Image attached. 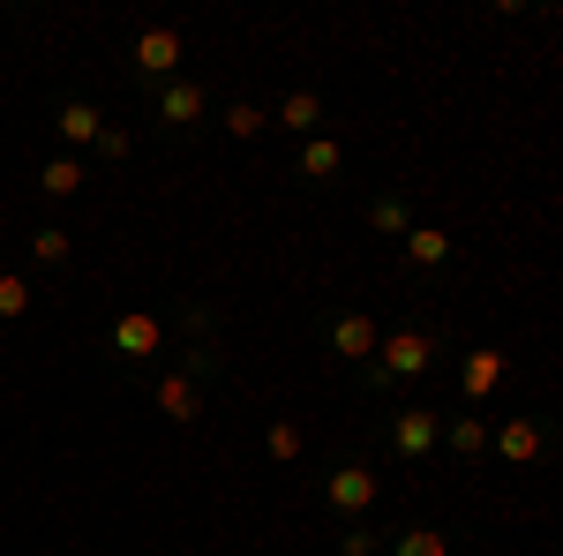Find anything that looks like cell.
I'll list each match as a JSON object with an SVG mask.
<instances>
[{"instance_id":"cell-1","label":"cell","mask_w":563,"mask_h":556,"mask_svg":"<svg viewBox=\"0 0 563 556\" xmlns=\"http://www.w3.org/2000/svg\"><path fill=\"white\" fill-rule=\"evenodd\" d=\"M443 353H451L443 324H390L384 339H376V353H368V369H353V384L368 391V399H390L398 384H421Z\"/></svg>"},{"instance_id":"cell-20","label":"cell","mask_w":563,"mask_h":556,"mask_svg":"<svg viewBox=\"0 0 563 556\" xmlns=\"http://www.w3.org/2000/svg\"><path fill=\"white\" fill-rule=\"evenodd\" d=\"M38 188L53 196V204H68V196H84V159H68V151H53L38 166Z\"/></svg>"},{"instance_id":"cell-16","label":"cell","mask_w":563,"mask_h":556,"mask_svg":"<svg viewBox=\"0 0 563 556\" xmlns=\"http://www.w3.org/2000/svg\"><path fill=\"white\" fill-rule=\"evenodd\" d=\"M174 331H180V346H218V331H225V324H218L211 301H180L174 324H166V339H174Z\"/></svg>"},{"instance_id":"cell-11","label":"cell","mask_w":563,"mask_h":556,"mask_svg":"<svg viewBox=\"0 0 563 556\" xmlns=\"http://www.w3.org/2000/svg\"><path fill=\"white\" fill-rule=\"evenodd\" d=\"M323 121H331V98H323V90L316 84H301V90H286V98H278V113H271V129L278 135H323Z\"/></svg>"},{"instance_id":"cell-15","label":"cell","mask_w":563,"mask_h":556,"mask_svg":"<svg viewBox=\"0 0 563 556\" xmlns=\"http://www.w3.org/2000/svg\"><path fill=\"white\" fill-rule=\"evenodd\" d=\"M339 173H346V143H339V135H308L301 143V181L308 188H331Z\"/></svg>"},{"instance_id":"cell-5","label":"cell","mask_w":563,"mask_h":556,"mask_svg":"<svg viewBox=\"0 0 563 556\" xmlns=\"http://www.w3.org/2000/svg\"><path fill=\"white\" fill-rule=\"evenodd\" d=\"M106 353H113L121 369L158 361V353H166V316H158V308H121V316L106 324Z\"/></svg>"},{"instance_id":"cell-6","label":"cell","mask_w":563,"mask_h":556,"mask_svg":"<svg viewBox=\"0 0 563 556\" xmlns=\"http://www.w3.org/2000/svg\"><path fill=\"white\" fill-rule=\"evenodd\" d=\"M211 84H203V76H174V84H158L151 90V113H158V129L166 135H196L203 129V121H211Z\"/></svg>"},{"instance_id":"cell-9","label":"cell","mask_w":563,"mask_h":556,"mask_svg":"<svg viewBox=\"0 0 563 556\" xmlns=\"http://www.w3.org/2000/svg\"><path fill=\"white\" fill-rule=\"evenodd\" d=\"M549 444H556L549 414H511V422H488V451H496L504 467H533V459H549Z\"/></svg>"},{"instance_id":"cell-10","label":"cell","mask_w":563,"mask_h":556,"mask_svg":"<svg viewBox=\"0 0 563 556\" xmlns=\"http://www.w3.org/2000/svg\"><path fill=\"white\" fill-rule=\"evenodd\" d=\"M504 377H511V353H504V346H466V353H459V406L481 414V399L504 384Z\"/></svg>"},{"instance_id":"cell-14","label":"cell","mask_w":563,"mask_h":556,"mask_svg":"<svg viewBox=\"0 0 563 556\" xmlns=\"http://www.w3.org/2000/svg\"><path fill=\"white\" fill-rule=\"evenodd\" d=\"M98 129H106V121H98V106H90V98H60L53 135L68 143V159H76V151H90V143H98Z\"/></svg>"},{"instance_id":"cell-8","label":"cell","mask_w":563,"mask_h":556,"mask_svg":"<svg viewBox=\"0 0 563 556\" xmlns=\"http://www.w3.org/2000/svg\"><path fill=\"white\" fill-rule=\"evenodd\" d=\"M376 497H384V481H376V467H361V459H346V467L323 473V512L346 519V526L376 512Z\"/></svg>"},{"instance_id":"cell-23","label":"cell","mask_w":563,"mask_h":556,"mask_svg":"<svg viewBox=\"0 0 563 556\" xmlns=\"http://www.w3.org/2000/svg\"><path fill=\"white\" fill-rule=\"evenodd\" d=\"M331 556H384V526H368V519H353V526H339V542H331Z\"/></svg>"},{"instance_id":"cell-22","label":"cell","mask_w":563,"mask_h":556,"mask_svg":"<svg viewBox=\"0 0 563 556\" xmlns=\"http://www.w3.org/2000/svg\"><path fill=\"white\" fill-rule=\"evenodd\" d=\"M68 257H76V241H68L60 226H38V233H31V263H38V271H60Z\"/></svg>"},{"instance_id":"cell-19","label":"cell","mask_w":563,"mask_h":556,"mask_svg":"<svg viewBox=\"0 0 563 556\" xmlns=\"http://www.w3.org/2000/svg\"><path fill=\"white\" fill-rule=\"evenodd\" d=\"M413 226H421V218H413V204H406V196H368V233H384V241H406V233H413Z\"/></svg>"},{"instance_id":"cell-17","label":"cell","mask_w":563,"mask_h":556,"mask_svg":"<svg viewBox=\"0 0 563 556\" xmlns=\"http://www.w3.org/2000/svg\"><path fill=\"white\" fill-rule=\"evenodd\" d=\"M384 556H451L443 526H384Z\"/></svg>"},{"instance_id":"cell-4","label":"cell","mask_w":563,"mask_h":556,"mask_svg":"<svg viewBox=\"0 0 563 556\" xmlns=\"http://www.w3.org/2000/svg\"><path fill=\"white\" fill-rule=\"evenodd\" d=\"M435 406H390L384 428H376V444H384V459H398V467H421V459H435Z\"/></svg>"},{"instance_id":"cell-13","label":"cell","mask_w":563,"mask_h":556,"mask_svg":"<svg viewBox=\"0 0 563 556\" xmlns=\"http://www.w3.org/2000/svg\"><path fill=\"white\" fill-rule=\"evenodd\" d=\"M398 257L413 263L421 279H435V271H451V263H459V241H451L443 226H413V233L398 241Z\"/></svg>"},{"instance_id":"cell-3","label":"cell","mask_w":563,"mask_h":556,"mask_svg":"<svg viewBox=\"0 0 563 556\" xmlns=\"http://www.w3.org/2000/svg\"><path fill=\"white\" fill-rule=\"evenodd\" d=\"M129 61H135V90L151 98L158 84H174L180 76V61H188V39H180L174 23H143L129 39Z\"/></svg>"},{"instance_id":"cell-21","label":"cell","mask_w":563,"mask_h":556,"mask_svg":"<svg viewBox=\"0 0 563 556\" xmlns=\"http://www.w3.org/2000/svg\"><path fill=\"white\" fill-rule=\"evenodd\" d=\"M301 451H308L301 422H271V428H263V459H271V467H294Z\"/></svg>"},{"instance_id":"cell-7","label":"cell","mask_w":563,"mask_h":556,"mask_svg":"<svg viewBox=\"0 0 563 556\" xmlns=\"http://www.w3.org/2000/svg\"><path fill=\"white\" fill-rule=\"evenodd\" d=\"M151 406H158V422L196 428V422H203V406H211V391L196 384L180 361H158V377H151Z\"/></svg>"},{"instance_id":"cell-25","label":"cell","mask_w":563,"mask_h":556,"mask_svg":"<svg viewBox=\"0 0 563 556\" xmlns=\"http://www.w3.org/2000/svg\"><path fill=\"white\" fill-rule=\"evenodd\" d=\"M90 151H98L106 166H121V159L135 151V135H129V129H98V143H90Z\"/></svg>"},{"instance_id":"cell-24","label":"cell","mask_w":563,"mask_h":556,"mask_svg":"<svg viewBox=\"0 0 563 556\" xmlns=\"http://www.w3.org/2000/svg\"><path fill=\"white\" fill-rule=\"evenodd\" d=\"M31 279L23 271H0V324H15V316H31Z\"/></svg>"},{"instance_id":"cell-12","label":"cell","mask_w":563,"mask_h":556,"mask_svg":"<svg viewBox=\"0 0 563 556\" xmlns=\"http://www.w3.org/2000/svg\"><path fill=\"white\" fill-rule=\"evenodd\" d=\"M435 451H451V459H488V422H481L474 406L443 414V422H435Z\"/></svg>"},{"instance_id":"cell-2","label":"cell","mask_w":563,"mask_h":556,"mask_svg":"<svg viewBox=\"0 0 563 556\" xmlns=\"http://www.w3.org/2000/svg\"><path fill=\"white\" fill-rule=\"evenodd\" d=\"M376 339H384V324H376L368 308H323V316H316V346H323L331 361H346V369H368Z\"/></svg>"},{"instance_id":"cell-18","label":"cell","mask_w":563,"mask_h":556,"mask_svg":"<svg viewBox=\"0 0 563 556\" xmlns=\"http://www.w3.org/2000/svg\"><path fill=\"white\" fill-rule=\"evenodd\" d=\"M218 129L233 135V143H256V135H271V106H256V98H225V106H218Z\"/></svg>"}]
</instances>
